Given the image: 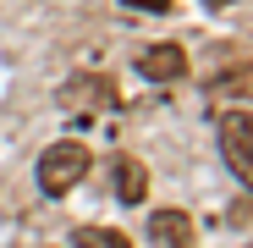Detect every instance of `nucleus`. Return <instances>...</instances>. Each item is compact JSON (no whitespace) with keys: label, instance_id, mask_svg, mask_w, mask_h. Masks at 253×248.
I'll return each mask as SVG.
<instances>
[{"label":"nucleus","instance_id":"f257e3e1","mask_svg":"<svg viewBox=\"0 0 253 248\" xmlns=\"http://www.w3.org/2000/svg\"><path fill=\"white\" fill-rule=\"evenodd\" d=\"M88 165H94L88 144H77V138H61V144H50L44 154H39V188H44L50 198H61V193H72L83 177H88Z\"/></svg>","mask_w":253,"mask_h":248},{"label":"nucleus","instance_id":"f03ea898","mask_svg":"<svg viewBox=\"0 0 253 248\" xmlns=\"http://www.w3.org/2000/svg\"><path fill=\"white\" fill-rule=\"evenodd\" d=\"M220 154L237 171V182L253 188V116L248 110H226L220 116Z\"/></svg>","mask_w":253,"mask_h":248},{"label":"nucleus","instance_id":"7ed1b4c3","mask_svg":"<svg viewBox=\"0 0 253 248\" xmlns=\"http://www.w3.org/2000/svg\"><path fill=\"white\" fill-rule=\"evenodd\" d=\"M116 105V89H110V77H72L66 89H61V110H77V116H94Z\"/></svg>","mask_w":253,"mask_h":248},{"label":"nucleus","instance_id":"20e7f679","mask_svg":"<svg viewBox=\"0 0 253 248\" xmlns=\"http://www.w3.org/2000/svg\"><path fill=\"white\" fill-rule=\"evenodd\" d=\"M198 232H193V215L187 210H154L149 215V248H193Z\"/></svg>","mask_w":253,"mask_h":248},{"label":"nucleus","instance_id":"39448f33","mask_svg":"<svg viewBox=\"0 0 253 248\" xmlns=\"http://www.w3.org/2000/svg\"><path fill=\"white\" fill-rule=\"evenodd\" d=\"M138 72L149 83H176V77H187V50L182 45H149L138 55Z\"/></svg>","mask_w":253,"mask_h":248},{"label":"nucleus","instance_id":"423d86ee","mask_svg":"<svg viewBox=\"0 0 253 248\" xmlns=\"http://www.w3.org/2000/svg\"><path fill=\"white\" fill-rule=\"evenodd\" d=\"M116 193H121V204H143V193H149V171H143V160H116Z\"/></svg>","mask_w":253,"mask_h":248},{"label":"nucleus","instance_id":"0eeeda50","mask_svg":"<svg viewBox=\"0 0 253 248\" xmlns=\"http://www.w3.org/2000/svg\"><path fill=\"white\" fill-rule=\"evenodd\" d=\"M72 248H132V243H126L121 232H105V226H77Z\"/></svg>","mask_w":253,"mask_h":248},{"label":"nucleus","instance_id":"6e6552de","mask_svg":"<svg viewBox=\"0 0 253 248\" xmlns=\"http://www.w3.org/2000/svg\"><path fill=\"white\" fill-rule=\"evenodd\" d=\"M121 6H138V11H171V0H121Z\"/></svg>","mask_w":253,"mask_h":248},{"label":"nucleus","instance_id":"1a4fd4ad","mask_svg":"<svg viewBox=\"0 0 253 248\" xmlns=\"http://www.w3.org/2000/svg\"><path fill=\"white\" fill-rule=\"evenodd\" d=\"M209 6H231V0H209Z\"/></svg>","mask_w":253,"mask_h":248}]
</instances>
